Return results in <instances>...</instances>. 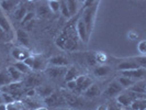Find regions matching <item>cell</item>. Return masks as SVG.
Wrapping results in <instances>:
<instances>
[{"label": "cell", "instance_id": "obj_1", "mask_svg": "<svg viewBox=\"0 0 146 110\" xmlns=\"http://www.w3.org/2000/svg\"><path fill=\"white\" fill-rule=\"evenodd\" d=\"M78 40H79V37L77 35V32H76V27L69 25L57 37L56 44H57V46H59L63 50L73 51L75 49H77V43H78L77 41Z\"/></svg>", "mask_w": 146, "mask_h": 110}, {"label": "cell", "instance_id": "obj_2", "mask_svg": "<svg viewBox=\"0 0 146 110\" xmlns=\"http://www.w3.org/2000/svg\"><path fill=\"white\" fill-rule=\"evenodd\" d=\"M98 2H94L90 7H87L86 10L84 11L82 15L80 17V19L84 21L86 28L88 30V33L90 34L91 33V30H92V27H94V22H95V15H96V11H97V5Z\"/></svg>", "mask_w": 146, "mask_h": 110}, {"label": "cell", "instance_id": "obj_3", "mask_svg": "<svg viewBox=\"0 0 146 110\" xmlns=\"http://www.w3.org/2000/svg\"><path fill=\"white\" fill-rule=\"evenodd\" d=\"M75 81H76V89L74 90L75 95H81L90 85L94 84L92 79L87 75H79L75 79Z\"/></svg>", "mask_w": 146, "mask_h": 110}, {"label": "cell", "instance_id": "obj_4", "mask_svg": "<svg viewBox=\"0 0 146 110\" xmlns=\"http://www.w3.org/2000/svg\"><path fill=\"white\" fill-rule=\"evenodd\" d=\"M146 75V71L145 68H137V69H132V71H125V72H121V76H124V77H127L132 81H142L145 78Z\"/></svg>", "mask_w": 146, "mask_h": 110}, {"label": "cell", "instance_id": "obj_5", "mask_svg": "<svg viewBox=\"0 0 146 110\" xmlns=\"http://www.w3.org/2000/svg\"><path fill=\"white\" fill-rule=\"evenodd\" d=\"M76 32H77V35L79 37V40L82 41L84 43L87 44L89 42V37H90V34L88 33V30L86 28V25H85V23L84 21L81 20L80 18L77 20L76 22Z\"/></svg>", "mask_w": 146, "mask_h": 110}, {"label": "cell", "instance_id": "obj_6", "mask_svg": "<svg viewBox=\"0 0 146 110\" xmlns=\"http://www.w3.org/2000/svg\"><path fill=\"white\" fill-rule=\"evenodd\" d=\"M0 31L7 33V34H13V28H12V24L11 22L9 21L7 17V13H5L1 9H0Z\"/></svg>", "mask_w": 146, "mask_h": 110}, {"label": "cell", "instance_id": "obj_7", "mask_svg": "<svg viewBox=\"0 0 146 110\" xmlns=\"http://www.w3.org/2000/svg\"><path fill=\"white\" fill-rule=\"evenodd\" d=\"M122 90H123V88L120 86V84L117 81H113L112 83L109 84V86L104 90L103 95L107 96V97H113V96H117L119 94H121Z\"/></svg>", "mask_w": 146, "mask_h": 110}, {"label": "cell", "instance_id": "obj_8", "mask_svg": "<svg viewBox=\"0 0 146 110\" xmlns=\"http://www.w3.org/2000/svg\"><path fill=\"white\" fill-rule=\"evenodd\" d=\"M44 101L46 103V105L51 106V107H54V106H57L59 103H64V98L60 93H56V91H53V94L46 97L44 99Z\"/></svg>", "mask_w": 146, "mask_h": 110}, {"label": "cell", "instance_id": "obj_9", "mask_svg": "<svg viewBox=\"0 0 146 110\" xmlns=\"http://www.w3.org/2000/svg\"><path fill=\"white\" fill-rule=\"evenodd\" d=\"M67 71V67H55V66H50L46 68V73L52 78H60L64 77Z\"/></svg>", "mask_w": 146, "mask_h": 110}, {"label": "cell", "instance_id": "obj_10", "mask_svg": "<svg viewBox=\"0 0 146 110\" xmlns=\"http://www.w3.org/2000/svg\"><path fill=\"white\" fill-rule=\"evenodd\" d=\"M141 68V66L137 64V62L135 61V59H129V61H124L122 63H120L117 65V69L120 72H125V71H132V69H137ZM143 68V67H142Z\"/></svg>", "mask_w": 146, "mask_h": 110}, {"label": "cell", "instance_id": "obj_11", "mask_svg": "<svg viewBox=\"0 0 146 110\" xmlns=\"http://www.w3.org/2000/svg\"><path fill=\"white\" fill-rule=\"evenodd\" d=\"M48 65L50 66H55V67H67L69 65V62L68 59L62 56V55H56V56H53L48 59Z\"/></svg>", "mask_w": 146, "mask_h": 110}, {"label": "cell", "instance_id": "obj_12", "mask_svg": "<svg viewBox=\"0 0 146 110\" xmlns=\"http://www.w3.org/2000/svg\"><path fill=\"white\" fill-rule=\"evenodd\" d=\"M7 73L10 77V79L13 81V83H17V81H23L24 79V75L21 74L15 67H13V65L9 66L7 69Z\"/></svg>", "mask_w": 146, "mask_h": 110}, {"label": "cell", "instance_id": "obj_13", "mask_svg": "<svg viewBox=\"0 0 146 110\" xmlns=\"http://www.w3.org/2000/svg\"><path fill=\"white\" fill-rule=\"evenodd\" d=\"M23 85H24L25 88H36L41 85V79L38 78V76H36V75L29 74V76L23 81Z\"/></svg>", "mask_w": 146, "mask_h": 110}, {"label": "cell", "instance_id": "obj_14", "mask_svg": "<svg viewBox=\"0 0 146 110\" xmlns=\"http://www.w3.org/2000/svg\"><path fill=\"white\" fill-rule=\"evenodd\" d=\"M19 1H13V0H6V1H0V9L5 12H12L15 11V9L19 6Z\"/></svg>", "mask_w": 146, "mask_h": 110}, {"label": "cell", "instance_id": "obj_15", "mask_svg": "<svg viewBox=\"0 0 146 110\" xmlns=\"http://www.w3.org/2000/svg\"><path fill=\"white\" fill-rule=\"evenodd\" d=\"M129 91L134 93V94H139V95H145V93H146L145 79L135 81L131 87L129 88Z\"/></svg>", "mask_w": 146, "mask_h": 110}, {"label": "cell", "instance_id": "obj_16", "mask_svg": "<svg viewBox=\"0 0 146 110\" xmlns=\"http://www.w3.org/2000/svg\"><path fill=\"white\" fill-rule=\"evenodd\" d=\"M12 56L17 62H23L28 56H30V53L23 47H15L12 51Z\"/></svg>", "mask_w": 146, "mask_h": 110}, {"label": "cell", "instance_id": "obj_17", "mask_svg": "<svg viewBox=\"0 0 146 110\" xmlns=\"http://www.w3.org/2000/svg\"><path fill=\"white\" fill-rule=\"evenodd\" d=\"M82 94H84L85 97H87V98L98 97V96L100 95V88H99V86H98L97 84H92V85H90Z\"/></svg>", "mask_w": 146, "mask_h": 110}, {"label": "cell", "instance_id": "obj_18", "mask_svg": "<svg viewBox=\"0 0 146 110\" xmlns=\"http://www.w3.org/2000/svg\"><path fill=\"white\" fill-rule=\"evenodd\" d=\"M131 97L127 95V94H120V95L117 96V103L120 105V106H123L125 108H129L130 105L132 103Z\"/></svg>", "mask_w": 146, "mask_h": 110}, {"label": "cell", "instance_id": "obj_19", "mask_svg": "<svg viewBox=\"0 0 146 110\" xmlns=\"http://www.w3.org/2000/svg\"><path fill=\"white\" fill-rule=\"evenodd\" d=\"M15 37H17V40L21 43L22 46H25V47L29 46V37L27 32H24L23 30H18L15 33Z\"/></svg>", "mask_w": 146, "mask_h": 110}, {"label": "cell", "instance_id": "obj_20", "mask_svg": "<svg viewBox=\"0 0 146 110\" xmlns=\"http://www.w3.org/2000/svg\"><path fill=\"white\" fill-rule=\"evenodd\" d=\"M35 90H36V94L42 96L44 99L46 97H48L51 94H53V91H54L53 88H51L50 86H46V85H40L38 87L35 88Z\"/></svg>", "mask_w": 146, "mask_h": 110}, {"label": "cell", "instance_id": "obj_21", "mask_svg": "<svg viewBox=\"0 0 146 110\" xmlns=\"http://www.w3.org/2000/svg\"><path fill=\"white\" fill-rule=\"evenodd\" d=\"M46 69V62L41 56H34V64L32 71H44Z\"/></svg>", "mask_w": 146, "mask_h": 110}, {"label": "cell", "instance_id": "obj_22", "mask_svg": "<svg viewBox=\"0 0 146 110\" xmlns=\"http://www.w3.org/2000/svg\"><path fill=\"white\" fill-rule=\"evenodd\" d=\"M78 76H79V73H78L77 68L76 67H69V68H67L64 77H65L66 81H75Z\"/></svg>", "mask_w": 146, "mask_h": 110}, {"label": "cell", "instance_id": "obj_23", "mask_svg": "<svg viewBox=\"0 0 146 110\" xmlns=\"http://www.w3.org/2000/svg\"><path fill=\"white\" fill-rule=\"evenodd\" d=\"M66 6H67V9L69 11V15L70 17H73L77 13L78 11V6H79V1H74V0H67L65 1Z\"/></svg>", "mask_w": 146, "mask_h": 110}, {"label": "cell", "instance_id": "obj_24", "mask_svg": "<svg viewBox=\"0 0 146 110\" xmlns=\"http://www.w3.org/2000/svg\"><path fill=\"white\" fill-rule=\"evenodd\" d=\"M129 108L132 110H146V100L145 99L133 100Z\"/></svg>", "mask_w": 146, "mask_h": 110}, {"label": "cell", "instance_id": "obj_25", "mask_svg": "<svg viewBox=\"0 0 146 110\" xmlns=\"http://www.w3.org/2000/svg\"><path fill=\"white\" fill-rule=\"evenodd\" d=\"M7 110H29L21 100H15L7 105Z\"/></svg>", "mask_w": 146, "mask_h": 110}, {"label": "cell", "instance_id": "obj_26", "mask_svg": "<svg viewBox=\"0 0 146 110\" xmlns=\"http://www.w3.org/2000/svg\"><path fill=\"white\" fill-rule=\"evenodd\" d=\"M28 13V11H27V8L22 7V6H18V7L15 9V11H13V15H15V18L18 20V21H22V19L25 17V15Z\"/></svg>", "mask_w": 146, "mask_h": 110}, {"label": "cell", "instance_id": "obj_27", "mask_svg": "<svg viewBox=\"0 0 146 110\" xmlns=\"http://www.w3.org/2000/svg\"><path fill=\"white\" fill-rule=\"evenodd\" d=\"M110 73V67L109 66H106V65H100V66H97L94 71V74L96 76L98 77H103L106 75H108Z\"/></svg>", "mask_w": 146, "mask_h": 110}, {"label": "cell", "instance_id": "obj_28", "mask_svg": "<svg viewBox=\"0 0 146 110\" xmlns=\"http://www.w3.org/2000/svg\"><path fill=\"white\" fill-rule=\"evenodd\" d=\"M13 67H15V68H17L21 74H23L24 76H25V75H29V74H31V72H32L23 62H15V64H13Z\"/></svg>", "mask_w": 146, "mask_h": 110}, {"label": "cell", "instance_id": "obj_29", "mask_svg": "<svg viewBox=\"0 0 146 110\" xmlns=\"http://www.w3.org/2000/svg\"><path fill=\"white\" fill-rule=\"evenodd\" d=\"M117 81L120 84V86L123 88H129L131 87L132 85L135 83L134 81H132V79H130V78H127V77H124V76H120V77H117Z\"/></svg>", "mask_w": 146, "mask_h": 110}, {"label": "cell", "instance_id": "obj_30", "mask_svg": "<svg viewBox=\"0 0 146 110\" xmlns=\"http://www.w3.org/2000/svg\"><path fill=\"white\" fill-rule=\"evenodd\" d=\"M12 81L10 79L7 71H0V87H3L6 85H9Z\"/></svg>", "mask_w": 146, "mask_h": 110}, {"label": "cell", "instance_id": "obj_31", "mask_svg": "<svg viewBox=\"0 0 146 110\" xmlns=\"http://www.w3.org/2000/svg\"><path fill=\"white\" fill-rule=\"evenodd\" d=\"M47 8L48 10L52 11L53 13H56L58 12L59 9H60V1H57V0H50L47 2Z\"/></svg>", "mask_w": 146, "mask_h": 110}, {"label": "cell", "instance_id": "obj_32", "mask_svg": "<svg viewBox=\"0 0 146 110\" xmlns=\"http://www.w3.org/2000/svg\"><path fill=\"white\" fill-rule=\"evenodd\" d=\"M59 11H60V13H62L63 17H65L67 19L70 18V15H69V11H68V9H67V6H66L65 1H60V9H59Z\"/></svg>", "mask_w": 146, "mask_h": 110}, {"label": "cell", "instance_id": "obj_33", "mask_svg": "<svg viewBox=\"0 0 146 110\" xmlns=\"http://www.w3.org/2000/svg\"><path fill=\"white\" fill-rule=\"evenodd\" d=\"M137 50L141 53V56H145L146 54V41L142 40L139 44H137Z\"/></svg>", "mask_w": 146, "mask_h": 110}, {"label": "cell", "instance_id": "obj_34", "mask_svg": "<svg viewBox=\"0 0 146 110\" xmlns=\"http://www.w3.org/2000/svg\"><path fill=\"white\" fill-rule=\"evenodd\" d=\"M34 18V12H28L27 15H25V17L22 19L21 21V24L22 25H25V23H31V21H32V19Z\"/></svg>", "mask_w": 146, "mask_h": 110}, {"label": "cell", "instance_id": "obj_35", "mask_svg": "<svg viewBox=\"0 0 146 110\" xmlns=\"http://www.w3.org/2000/svg\"><path fill=\"white\" fill-rule=\"evenodd\" d=\"M23 63H24V64H25V65L28 66L30 69L32 71V68H33V64H34V56H33V55L28 56L27 59L23 61Z\"/></svg>", "mask_w": 146, "mask_h": 110}, {"label": "cell", "instance_id": "obj_36", "mask_svg": "<svg viewBox=\"0 0 146 110\" xmlns=\"http://www.w3.org/2000/svg\"><path fill=\"white\" fill-rule=\"evenodd\" d=\"M95 59H96V62L104 63V62L107 61V57H106V55H104L103 53H97L95 56Z\"/></svg>", "mask_w": 146, "mask_h": 110}, {"label": "cell", "instance_id": "obj_37", "mask_svg": "<svg viewBox=\"0 0 146 110\" xmlns=\"http://www.w3.org/2000/svg\"><path fill=\"white\" fill-rule=\"evenodd\" d=\"M66 87L68 90L70 91H74L76 89V81H66Z\"/></svg>", "mask_w": 146, "mask_h": 110}, {"label": "cell", "instance_id": "obj_38", "mask_svg": "<svg viewBox=\"0 0 146 110\" xmlns=\"http://www.w3.org/2000/svg\"><path fill=\"white\" fill-rule=\"evenodd\" d=\"M25 95H27V97H33V96H35L36 95V90H35V88H27Z\"/></svg>", "mask_w": 146, "mask_h": 110}, {"label": "cell", "instance_id": "obj_39", "mask_svg": "<svg viewBox=\"0 0 146 110\" xmlns=\"http://www.w3.org/2000/svg\"><path fill=\"white\" fill-rule=\"evenodd\" d=\"M139 37V34L137 33H135L134 31H131V32H129V37L131 39V40H135L136 37Z\"/></svg>", "mask_w": 146, "mask_h": 110}, {"label": "cell", "instance_id": "obj_40", "mask_svg": "<svg viewBox=\"0 0 146 110\" xmlns=\"http://www.w3.org/2000/svg\"><path fill=\"white\" fill-rule=\"evenodd\" d=\"M119 109H121V108H117L115 103H111L110 106H107V110H119Z\"/></svg>", "mask_w": 146, "mask_h": 110}, {"label": "cell", "instance_id": "obj_41", "mask_svg": "<svg viewBox=\"0 0 146 110\" xmlns=\"http://www.w3.org/2000/svg\"><path fill=\"white\" fill-rule=\"evenodd\" d=\"M97 110H107V106H106V105H100V106L97 108Z\"/></svg>", "mask_w": 146, "mask_h": 110}, {"label": "cell", "instance_id": "obj_42", "mask_svg": "<svg viewBox=\"0 0 146 110\" xmlns=\"http://www.w3.org/2000/svg\"><path fill=\"white\" fill-rule=\"evenodd\" d=\"M0 110H7V105L6 103H1L0 105Z\"/></svg>", "mask_w": 146, "mask_h": 110}, {"label": "cell", "instance_id": "obj_43", "mask_svg": "<svg viewBox=\"0 0 146 110\" xmlns=\"http://www.w3.org/2000/svg\"><path fill=\"white\" fill-rule=\"evenodd\" d=\"M1 103H5V101H3V97H2V91H0V105Z\"/></svg>", "mask_w": 146, "mask_h": 110}, {"label": "cell", "instance_id": "obj_44", "mask_svg": "<svg viewBox=\"0 0 146 110\" xmlns=\"http://www.w3.org/2000/svg\"><path fill=\"white\" fill-rule=\"evenodd\" d=\"M35 110H47L46 108H43V107H38V108H36Z\"/></svg>", "mask_w": 146, "mask_h": 110}, {"label": "cell", "instance_id": "obj_45", "mask_svg": "<svg viewBox=\"0 0 146 110\" xmlns=\"http://www.w3.org/2000/svg\"><path fill=\"white\" fill-rule=\"evenodd\" d=\"M64 110H67V109H64Z\"/></svg>", "mask_w": 146, "mask_h": 110}]
</instances>
